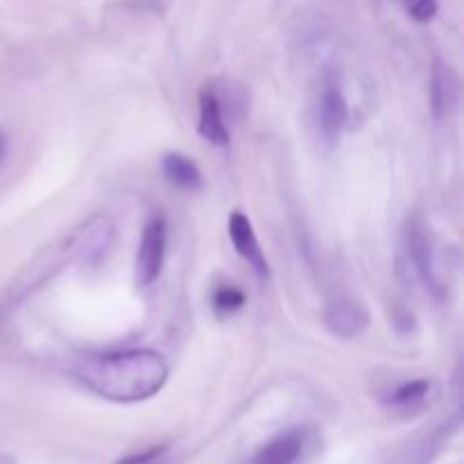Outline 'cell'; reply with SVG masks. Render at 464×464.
<instances>
[{
    "label": "cell",
    "mask_w": 464,
    "mask_h": 464,
    "mask_svg": "<svg viewBox=\"0 0 464 464\" xmlns=\"http://www.w3.org/2000/svg\"><path fill=\"white\" fill-rule=\"evenodd\" d=\"M245 304H247V295L243 288H238L236 284H220L213 288L211 293V308L216 311L218 317H231L238 311H243Z\"/></svg>",
    "instance_id": "obj_13"
},
{
    "label": "cell",
    "mask_w": 464,
    "mask_h": 464,
    "mask_svg": "<svg viewBox=\"0 0 464 464\" xmlns=\"http://www.w3.org/2000/svg\"><path fill=\"white\" fill-rule=\"evenodd\" d=\"M72 376L100 399L139 403L161 392L168 381V362L152 349L91 353L72 362Z\"/></svg>",
    "instance_id": "obj_1"
},
{
    "label": "cell",
    "mask_w": 464,
    "mask_h": 464,
    "mask_svg": "<svg viewBox=\"0 0 464 464\" xmlns=\"http://www.w3.org/2000/svg\"><path fill=\"white\" fill-rule=\"evenodd\" d=\"M229 238L234 245L236 254L252 267L254 275L261 281L270 279V263H267L266 252H263L258 236L254 231L252 220L245 213L234 211L229 218Z\"/></svg>",
    "instance_id": "obj_7"
},
{
    "label": "cell",
    "mask_w": 464,
    "mask_h": 464,
    "mask_svg": "<svg viewBox=\"0 0 464 464\" xmlns=\"http://www.w3.org/2000/svg\"><path fill=\"white\" fill-rule=\"evenodd\" d=\"M161 170L175 188L188 190V193H195V190L202 188V170H199L198 163L190 157H186V154L168 152L166 157L161 159Z\"/></svg>",
    "instance_id": "obj_12"
},
{
    "label": "cell",
    "mask_w": 464,
    "mask_h": 464,
    "mask_svg": "<svg viewBox=\"0 0 464 464\" xmlns=\"http://www.w3.org/2000/svg\"><path fill=\"white\" fill-rule=\"evenodd\" d=\"M349 122V102L343 82L335 72L324 75L317 95V130L326 145H338Z\"/></svg>",
    "instance_id": "obj_4"
},
{
    "label": "cell",
    "mask_w": 464,
    "mask_h": 464,
    "mask_svg": "<svg viewBox=\"0 0 464 464\" xmlns=\"http://www.w3.org/2000/svg\"><path fill=\"white\" fill-rule=\"evenodd\" d=\"M198 111L199 136H202L204 140H208L211 145L227 148L231 140V130L229 122H227L225 100H222V93L220 89H218L216 82H207V84L202 86L198 98Z\"/></svg>",
    "instance_id": "obj_6"
},
{
    "label": "cell",
    "mask_w": 464,
    "mask_h": 464,
    "mask_svg": "<svg viewBox=\"0 0 464 464\" xmlns=\"http://www.w3.org/2000/svg\"><path fill=\"white\" fill-rule=\"evenodd\" d=\"M313 447H315V430L308 426H293L272 435L240 464H304L311 458Z\"/></svg>",
    "instance_id": "obj_3"
},
{
    "label": "cell",
    "mask_w": 464,
    "mask_h": 464,
    "mask_svg": "<svg viewBox=\"0 0 464 464\" xmlns=\"http://www.w3.org/2000/svg\"><path fill=\"white\" fill-rule=\"evenodd\" d=\"M430 392H433V381L429 379H412L403 381L397 388L390 390L383 397V406L388 411L399 412V415H417L424 411L429 403Z\"/></svg>",
    "instance_id": "obj_11"
},
{
    "label": "cell",
    "mask_w": 464,
    "mask_h": 464,
    "mask_svg": "<svg viewBox=\"0 0 464 464\" xmlns=\"http://www.w3.org/2000/svg\"><path fill=\"white\" fill-rule=\"evenodd\" d=\"M460 100V80L453 66L444 59H435L430 71V109L435 121H447L456 111Z\"/></svg>",
    "instance_id": "obj_9"
},
{
    "label": "cell",
    "mask_w": 464,
    "mask_h": 464,
    "mask_svg": "<svg viewBox=\"0 0 464 464\" xmlns=\"http://www.w3.org/2000/svg\"><path fill=\"white\" fill-rule=\"evenodd\" d=\"M166 247H168V225L161 216L150 218L148 225L143 227L140 234L139 252H136L134 276L140 288H150L154 281H159L166 263Z\"/></svg>",
    "instance_id": "obj_5"
},
{
    "label": "cell",
    "mask_w": 464,
    "mask_h": 464,
    "mask_svg": "<svg viewBox=\"0 0 464 464\" xmlns=\"http://www.w3.org/2000/svg\"><path fill=\"white\" fill-rule=\"evenodd\" d=\"M168 462H170L168 449L154 447V449H148V451H143V453H136V456L122 458V460L116 464H168Z\"/></svg>",
    "instance_id": "obj_15"
},
{
    "label": "cell",
    "mask_w": 464,
    "mask_h": 464,
    "mask_svg": "<svg viewBox=\"0 0 464 464\" xmlns=\"http://www.w3.org/2000/svg\"><path fill=\"white\" fill-rule=\"evenodd\" d=\"M403 243H406L408 263H411L415 276L426 288V293L433 295L438 302H444L447 299V284H444L442 272L438 267L433 236H430V229L424 222V218H408L406 231H403Z\"/></svg>",
    "instance_id": "obj_2"
},
{
    "label": "cell",
    "mask_w": 464,
    "mask_h": 464,
    "mask_svg": "<svg viewBox=\"0 0 464 464\" xmlns=\"http://www.w3.org/2000/svg\"><path fill=\"white\" fill-rule=\"evenodd\" d=\"M0 464H16V460L12 456H7V453L0 451Z\"/></svg>",
    "instance_id": "obj_17"
},
{
    "label": "cell",
    "mask_w": 464,
    "mask_h": 464,
    "mask_svg": "<svg viewBox=\"0 0 464 464\" xmlns=\"http://www.w3.org/2000/svg\"><path fill=\"white\" fill-rule=\"evenodd\" d=\"M392 322H394V326L401 331V334H408V331L415 329V317H412L408 311H399L397 315L392 317Z\"/></svg>",
    "instance_id": "obj_16"
},
{
    "label": "cell",
    "mask_w": 464,
    "mask_h": 464,
    "mask_svg": "<svg viewBox=\"0 0 464 464\" xmlns=\"http://www.w3.org/2000/svg\"><path fill=\"white\" fill-rule=\"evenodd\" d=\"M111 238L113 227L111 222H109V218L95 216L93 220H89L82 227V231L75 236V240H72L71 249L72 254H75L77 261L84 263V266H93V263H98L100 258L107 254Z\"/></svg>",
    "instance_id": "obj_10"
},
{
    "label": "cell",
    "mask_w": 464,
    "mask_h": 464,
    "mask_svg": "<svg viewBox=\"0 0 464 464\" xmlns=\"http://www.w3.org/2000/svg\"><path fill=\"white\" fill-rule=\"evenodd\" d=\"M324 324L335 338L353 340L370 326V313L365 304L353 297H338L329 302L324 311Z\"/></svg>",
    "instance_id": "obj_8"
},
{
    "label": "cell",
    "mask_w": 464,
    "mask_h": 464,
    "mask_svg": "<svg viewBox=\"0 0 464 464\" xmlns=\"http://www.w3.org/2000/svg\"><path fill=\"white\" fill-rule=\"evenodd\" d=\"M403 7L412 21L429 23L438 14V0H403Z\"/></svg>",
    "instance_id": "obj_14"
}]
</instances>
